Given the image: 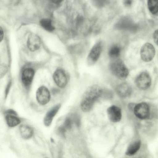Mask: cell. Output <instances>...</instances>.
I'll use <instances>...</instances> for the list:
<instances>
[{"mask_svg":"<svg viewBox=\"0 0 158 158\" xmlns=\"http://www.w3.org/2000/svg\"><path fill=\"white\" fill-rule=\"evenodd\" d=\"M102 89L99 85H94L88 87L84 93L81 103V107L85 112L89 111L95 101L101 96Z\"/></svg>","mask_w":158,"mask_h":158,"instance_id":"1","label":"cell"},{"mask_svg":"<svg viewBox=\"0 0 158 158\" xmlns=\"http://www.w3.org/2000/svg\"><path fill=\"white\" fill-rule=\"evenodd\" d=\"M109 68L112 73L121 80L126 79L129 74V71L123 61L118 58L112 59Z\"/></svg>","mask_w":158,"mask_h":158,"instance_id":"2","label":"cell"},{"mask_svg":"<svg viewBox=\"0 0 158 158\" xmlns=\"http://www.w3.org/2000/svg\"><path fill=\"white\" fill-rule=\"evenodd\" d=\"M103 44L101 41L96 43L90 50L87 58V61L89 65L95 63L99 58L102 51Z\"/></svg>","mask_w":158,"mask_h":158,"instance_id":"3","label":"cell"},{"mask_svg":"<svg viewBox=\"0 0 158 158\" xmlns=\"http://www.w3.org/2000/svg\"><path fill=\"white\" fill-rule=\"evenodd\" d=\"M140 56L144 61H151L155 54V50L153 46L150 43H146L142 47L140 51Z\"/></svg>","mask_w":158,"mask_h":158,"instance_id":"4","label":"cell"},{"mask_svg":"<svg viewBox=\"0 0 158 158\" xmlns=\"http://www.w3.org/2000/svg\"><path fill=\"white\" fill-rule=\"evenodd\" d=\"M151 77L147 72H143L140 73L135 79V83L137 87L140 89L145 90L151 86Z\"/></svg>","mask_w":158,"mask_h":158,"instance_id":"5","label":"cell"},{"mask_svg":"<svg viewBox=\"0 0 158 158\" xmlns=\"http://www.w3.org/2000/svg\"><path fill=\"white\" fill-rule=\"evenodd\" d=\"M133 110L135 116L141 119L147 118L150 114L149 106L145 102H140L135 105Z\"/></svg>","mask_w":158,"mask_h":158,"instance_id":"6","label":"cell"},{"mask_svg":"<svg viewBox=\"0 0 158 158\" xmlns=\"http://www.w3.org/2000/svg\"><path fill=\"white\" fill-rule=\"evenodd\" d=\"M36 98L40 105H44L47 104L51 99V94L47 88L41 86L37 89L36 92Z\"/></svg>","mask_w":158,"mask_h":158,"instance_id":"7","label":"cell"},{"mask_svg":"<svg viewBox=\"0 0 158 158\" xmlns=\"http://www.w3.org/2000/svg\"><path fill=\"white\" fill-rule=\"evenodd\" d=\"M53 78L56 85L59 87L63 88L67 83V78L64 72L61 69H58L53 74Z\"/></svg>","mask_w":158,"mask_h":158,"instance_id":"8","label":"cell"},{"mask_svg":"<svg viewBox=\"0 0 158 158\" xmlns=\"http://www.w3.org/2000/svg\"><path fill=\"white\" fill-rule=\"evenodd\" d=\"M107 113L109 120L112 122H118L121 119V110L117 106L113 105L110 106L107 109Z\"/></svg>","mask_w":158,"mask_h":158,"instance_id":"9","label":"cell"},{"mask_svg":"<svg viewBox=\"0 0 158 158\" xmlns=\"http://www.w3.org/2000/svg\"><path fill=\"white\" fill-rule=\"evenodd\" d=\"M115 90L117 94L123 98L130 96L132 92L131 87L126 82L122 83L118 85L116 88Z\"/></svg>","mask_w":158,"mask_h":158,"instance_id":"10","label":"cell"},{"mask_svg":"<svg viewBox=\"0 0 158 158\" xmlns=\"http://www.w3.org/2000/svg\"><path fill=\"white\" fill-rule=\"evenodd\" d=\"M40 44V39L37 35L31 34L29 35L27 41V45L31 51H34L38 49Z\"/></svg>","mask_w":158,"mask_h":158,"instance_id":"11","label":"cell"},{"mask_svg":"<svg viewBox=\"0 0 158 158\" xmlns=\"http://www.w3.org/2000/svg\"><path fill=\"white\" fill-rule=\"evenodd\" d=\"M61 106L60 104L56 105L46 113L44 119V123L46 127H48L51 124L54 117L58 111Z\"/></svg>","mask_w":158,"mask_h":158,"instance_id":"12","label":"cell"},{"mask_svg":"<svg viewBox=\"0 0 158 158\" xmlns=\"http://www.w3.org/2000/svg\"><path fill=\"white\" fill-rule=\"evenodd\" d=\"M34 75V71L32 69L28 68L24 70L22 75V80L25 86H28L31 84Z\"/></svg>","mask_w":158,"mask_h":158,"instance_id":"13","label":"cell"},{"mask_svg":"<svg viewBox=\"0 0 158 158\" xmlns=\"http://www.w3.org/2000/svg\"><path fill=\"white\" fill-rule=\"evenodd\" d=\"M19 131L22 138L25 139L31 138L33 134V130L32 128L27 125H20Z\"/></svg>","mask_w":158,"mask_h":158,"instance_id":"14","label":"cell"},{"mask_svg":"<svg viewBox=\"0 0 158 158\" xmlns=\"http://www.w3.org/2000/svg\"><path fill=\"white\" fill-rule=\"evenodd\" d=\"M141 145V142L140 140L136 141L128 147L125 154L129 156H131L135 154L139 150Z\"/></svg>","mask_w":158,"mask_h":158,"instance_id":"15","label":"cell"},{"mask_svg":"<svg viewBox=\"0 0 158 158\" xmlns=\"http://www.w3.org/2000/svg\"><path fill=\"white\" fill-rule=\"evenodd\" d=\"M121 51L120 46L117 44H114L110 48L108 54L109 56L112 59L118 58Z\"/></svg>","mask_w":158,"mask_h":158,"instance_id":"16","label":"cell"},{"mask_svg":"<svg viewBox=\"0 0 158 158\" xmlns=\"http://www.w3.org/2000/svg\"><path fill=\"white\" fill-rule=\"evenodd\" d=\"M5 119L7 125L10 127H13L19 124L21 121L16 116L7 114L5 116Z\"/></svg>","mask_w":158,"mask_h":158,"instance_id":"17","label":"cell"},{"mask_svg":"<svg viewBox=\"0 0 158 158\" xmlns=\"http://www.w3.org/2000/svg\"><path fill=\"white\" fill-rule=\"evenodd\" d=\"M42 27L46 31L51 32L54 29V27L52 24L51 20L48 19H44L40 22Z\"/></svg>","mask_w":158,"mask_h":158,"instance_id":"18","label":"cell"},{"mask_svg":"<svg viewBox=\"0 0 158 158\" xmlns=\"http://www.w3.org/2000/svg\"><path fill=\"white\" fill-rule=\"evenodd\" d=\"M148 7L152 14L157 13L158 12V0H148Z\"/></svg>","mask_w":158,"mask_h":158,"instance_id":"19","label":"cell"},{"mask_svg":"<svg viewBox=\"0 0 158 158\" xmlns=\"http://www.w3.org/2000/svg\"><path fill=\"white\" fill-rule=\"evenodd\" d=\"M63 126L66 129L69 130L72 127V121L69 117L66 118L64 122Z\"/></svg>","mask_w":158,"mask_h":158,"instance_id":"20","label":"cell"},{"mask_svg":"<svg viewBox=\"0 0 158 158\" xmlns=\"http://www.w3.org/2000/svg\"><path fill=\"white\" fill-rule=\"evenodd\" d=\"M153 39L155 44L158 46V29L154 32L153 34Z\"/></svg>","mask_w":158,"mask_h":158,"instance_id":"21","label":"cell"},{"mask_svg":"<svg viewBox=\"0 0 158 158\" xmlns=\"http://www.w3.org/2000/svg\"><path fill=\"white\" fill-rule=\"evenodd\" d=\"M66 128L64 126H60L58 129V131L62 135L64 136L65 132L66 131Z\"/></svg>","mask_w":158,"mask_h":158,"instance_id":"22","label":"cell"},{"mask_svg":"<svg viewBox=\"0 0 158 158\" xmlns=\"http://www.w3.org/2000/svg\"><path fill=\"white\" fill-rule=\"evenodd\" d=\"M4 113L6 114H10L17 116V114L16 112L13 109H10L6 110L4 112Z\"/></svg>","mask_w":158,"mask_h":158,"instance_id":"23","label":"cell"},{"mask_svg":"<svg viewBox=\"0 0 158 158\" xmlns=\"http://www.w3.org/2000/svg\"><path fill=\"white\" fill-rule=\"evenodd\" d=\"M4 36V33L3 30L1 27L0 28V41H1L3 39Z\"/></svg>","mask_w":158,"mask_h":158,"instance_id":"24","label":"cell"},{"mask_svg":"<svg viewBox=\"0 0 158 158\" xmlns=\"http://www.w3.org/2000/svg\"><path fill=\"white\" fill-rule=\"evenodd\" d=\"M125 4L127 6L130 5L131 3V0H124Z\"/></svg>","mask_w":158,"mask_h":158,"instance_id":"25","label":"cell"},{"mask_svg":"<svg viewBox=\"0 0 158 158\" xmlns=\"http://www.w3.org/2000/svg\"><path fill=\"white\" fill-rule=\"evenodd\" d=\"M52 2L54 3H59L62 1V0H51Z\"/></svg>","mask_w":158,"mask_h":158,"instance_id":"26","label":"cell"},{"mask_svg":"<svg viewBox=\"0 0 158 158\" xmlns=\"http://www.w3.org/2000/svg\"><path fill=\"white\" fill-rule=\"evenodd\" d=\"M58 92V91L56 89L54 90H53L52 91V93L53 94H55L56 93Z\"/></svg>","mask_w":158,"mask_h":158,"instance_id":"27","label":"cell"},{"mask_svg":"<svg viewBox=\"0 0 158 158\" xmlns=\"http://www.w3.org/2000/svg\"><path fill=\"white\" fill-rule=\"evenodd\" d=\"M50 140L52 143H53L54 142V140L52 138H51Z\"/></svg>","mask_w":158,"mask_h":158,"instance_id":"28","label":"cell"}]
</instances>
